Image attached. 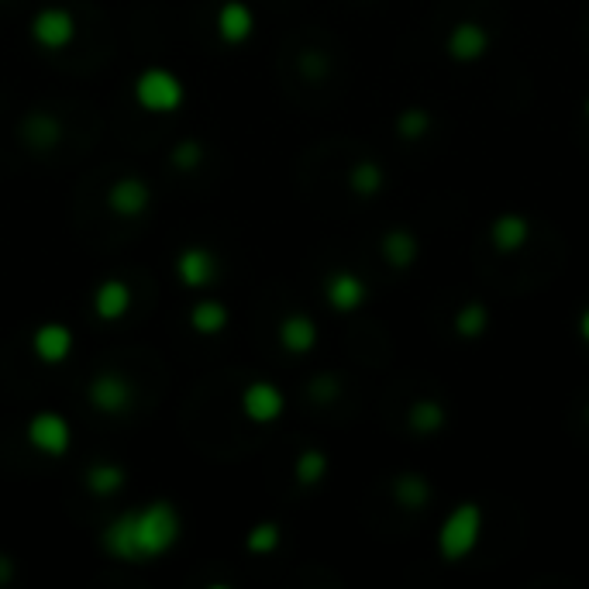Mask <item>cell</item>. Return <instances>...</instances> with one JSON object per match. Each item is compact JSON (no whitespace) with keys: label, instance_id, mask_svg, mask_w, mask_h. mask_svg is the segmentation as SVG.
I'll use <instances>...</instances> for the list:
<instances>
[{"label":"cell","instance_id":"31","mask_svg":"<svg viewBox=\"0 0 589 589\" xmlns=\"http://www.w3.org/2000/svg\"><path fill=\"white\" fill-rule=\"evenodd\" d=\"M576 331H579V338L589 345V304L583 307V314H579V324H576Z\"/></svg>","mask_w":589,"mask_h":589},{"label":"cell","instance_id":"30","mask_svg":"<svg viewBox=\"0 0 589 589\" xmlns=\"http://www.w3.org/2000/svg\"><path fill=\"white\" fill-rule=\"evenodd\" d=\"M338 379L335 376H317L314 383H310V400L314 403H331L338 397Z\"/></svg>","mask_w":589,"mask_h":589},{"label":"cell","instance_id":"3","mask_svg":"<svg viewBox=\"0 0 589 589\" xmlns=\"http://www.w3.org/2000/svg\"><path fill=\"white\" fill-rule=\"evenodd\" d=\"M135 104L149 114H173L186 104V83L173 69L166 66H149L135 76Z\"/></svg>","mask_w":589,"mask_h":589},{"label":"cell","instance_id":"13","mask_svg":"<svg viewBox=\"0 0 589 589\" xmlns=\"http://www.w3.org/2000/svg\"><path fill=\"white\" fill-rule=\"evenodd\" d=\"M73 348H76V335H73V328L62 321H45L31 331V352H35V359L45 362V366H62V362L73 355Z\"/></svg>","mask_w":589,"mask_h":589},{"label":"cell","instance_id":"12","mask_svg":"<svg viewBox=\"0 0 589 589\" xmlns=\"http://www.w3.org/2000/svg\"><path fill=\"white\" fill-rule=\"evenodd\" d=\"M531 235H534V224H531V217L521 211H500L490 221V228H486V242L500 255L521 252V248L531 242Z\"/></svg>","mask_w":589,"mask_h":589},{"label":"cell","instance_id":"1","mask_svg":"<svg viewBox=\"0 0 589 589\" xmlns=\"http://www.w3.org/2000/svg\"><path fill=\"white\" fill-rule=\"evenodd\" d=\"M183 538V514L176 503L169 500H149L145 507L124 510L114 517L100 534V545L107 555L121 558V562H155V558L169 555Z\"/></svg>","mask_w":589,"mask_h":589},{"label":"cell","instance_id":"6","mask_svg":"<svg viewBox=\"0 0 589 589\" xmlns=\"http://www.w3.org/2000/svg\"><path fill=\"white\" fill-rule=\"evenodd\" d=\"M493 45V31L476 18H462L445 31V56L459 66H476Z\"/></svg>","mask_w":589,"mask_h":589},{"label":"cell","instance_id":"25","mask_svg":"<svg viewBox=\"0 0 589 589\" xmlns=\"http://www.w3.org/2000/svg\"><path fill=\"white\" fill-rule=\"evenodd\" d=\"M328 452H321V448H304V452L293 459V479H297V486H304V490H314V486H321L324 479H328Z\"/></svg>","mask_w":589,"mask_h":589},{"label":"cell","instance_id":"16","mask_svg":"<svg viewBox=\"0 0 589 589\" xmlns=\"http://www.w3.org/2000/svg\"><path fill=\"white\" fill-rule=\"evenodd\" d=\"M276 338L286 355H310L321 341V328L310 314H286L276 328Z\"/></svg>","mask_w":589,"mask_h":589},{"label":"cell","instance_id":"7","mask_svg":"<svg viewBox=\"0 0 589 589\" xmlns=\"http://www.w3.org/2000/svg\"><path fill=\"white\" fill-rule=\"evenodd\" d=\"M87 400L97 414L121 417L135 407V386H131V379L121 376V372H100V376L90 379Z\"/></svg>","mask_w":589,"mask_h":589},{"label":"cell","instance_id":"11","mask_svg":"<svg viewBox=\"0 0 589 589\" xmlns=\"http://www.w3.org/2000/svg\"><path fill=\"white\" fill-rule=\"evenodd\" d=\"M152 207V186L142 180V176H121L107 186V211L114 217H142Z\"/></svg>","mask_w":589,"mask_h":589},{"label":"cell","instance_id":"22","mask_svg":"<svg viewBox=\"0 0 589 589\" xmlns=\"http://www.w3.org/2000/svg\"><path fill=\"white\" fill-rule=\"evenodd\" d=\"M21 138H25L35 152H49V149H56L59 145L62 124H59V118H52V114L31 111L28 118L21 121Z\"/></svg>","mask_w":589,"mask_h":589},{"label":"cell","instance_id":"8","mask_svg":"<svg viewBox=\"0 0 589 589\" xmlns=\"http://www.w3.org/2000/svg\"><path fill=\"white\" fill-rule=\"evenodd\" d=\"M176 279L186 290H211L221 279V262L207 245H186L176 255Z\"/></svg>","mask_w":589,"mask_h":589},{"label":"cell","instance_id":"32","mask_svg":"<svg viewBox=\"0 0 589 589\" xmlns=\"http://www.w3.org/2000/svg\"><path fill=\"white\" fill-rule=\"evenodd\" d=\"M7 579H11V558L0 555V583H7Z\"/></svg>","mask_w":589,"mask_h":589},{"label":"cell","instance_id":"18","mask_svg":"<svg viewBox=\"0 0 589 589\" xmlns=\"http://www.w3.org/2000/svg\"><path fill=\"white\" fill-rule=\"evenodd\" d=\"M131 286L124 283V279L118 276H111V279H104V283L93 290V314L100 317V321H121V317H128V310H131Z\"/></svg>","mask_w":589,"mask_h":589},{"label":"cell","instance_id":"21","mask_svg":"<svg viewBox=\"0 0 589 589\" xmlns=\"http://www.w3.org/2000/svg\"><path fill=\"white\" fill-rule=\"evenodd\" d=\"M228 321H231L228 304H221V300H214V297L197 300V304L190 307V314H186V324L204 338L221 335V331L228 328Z\"/></svg>","mask_w":589,"mask_h":589},{"label":"cell","instance_id":"24","mask_svg":"<svg viewBox=\"0 0 589 589\" xmlns=\"http://www.w3.org/2000/svg\"><path fill=\"white\" fill-rule=\"evenodd\" d=\"M83 486H87V493L107 500V496L121 493L124 486H128V472H124L118 462H93L90 469L83 472Z\"/></svg>","mask_w":589,"mask_h":589},{"label":"cell","instance_id":"28","mask_svg":"<svg viewBox=\"0 0 589 589\" xmlns=\"http://www.w3.org/2000/svg\"><path fill=\"white\" fill-rule=\"evenodd\" d=\"M169 162H173L180 173H193V169L204 162V145H200L197 138H183V142H176V149L169 152Z\"/></svg>","mask_w":589,"mask_h":589},{"label":"cell","instance_id":"9","mask_svg":"<svg viewBox=\"0 0 589 589\" xmlns=\"http://www.w3.org/2000/svg\"><path fill=\"white\" fill-rule=\"evenodd\" d=\"M238 407L252 424H273L286 410V393L279 390L273 379H252L238 397Z\"/></svg>","mask_w":589,"mask_h":589},{"label":"cell","instance_id":"17","mask_svg":"<svg viewBox=\"0 0 589 589\" xmlns=\"http://www.w3.org/2000/svg\"><path fill=\"white\" fill-rule=\"evenodd\" d=\"M448 421H452L448 407L434 397H417L407 407V431L417 434V438H434V434L448 428Z\"/></svg>","mask_w":589,"mask_h":589},{"label":"cell","instance_id":"23","mask_svg":"<svg viewBox=\"0 0 589 589\" xmlns=\"http://www.w3.org/2000/svg\"><path fill=\"white\" fill-rule=\"evenodd\" d=\"M490 317H493L490 304H483V300H465L452 317V331L462 341H479L490 331Z\"/></svg>","mask_w":589,"mask_h":589},{"label":"cell","instance_id":"20","mask_svg":"<svg viewBox=\"0 0 589 589\" xmlns=\"http://www.w3.org/2000/svg\"><path fill=\"white\" fill-rule=\"evenodd\" d=\"M345 186L355 193V197L369 200V197H379L386 186V169L379 166L376 159H355L352 166H348L345 173Z\"/></svg>","mask_w":589,"mask_h":589},{"label":"cell","instance_id":"15","mask_svg":"<svg viewBox=\"0 0 589 589\" xmlns=\"http://www.w3.org/2000/svg\"><path fill=\"white\" fill-rule=\"evenodd\" d=\"M214 28H217V38H221L224 45H245L255 31L252 7H248L245 0H224V4L217 7Z\"/></svg>","mask_w":589,"mask_h":589},{"label":"cell","instance_id":"19","mask_svg":"<svg viewBox=\"0 0 589 589\" xmlns=\"http://www.w3.org/2000/svg\"><path fill=\"white\" fill-rule=\"evenodd\" d=\"M390 493L407 514H421L434 496L431 483L421 476V472H397V476L390 479Z\"/></svg>","mask_w":589,"mask_h":589},{"label":"cell","instance_id":"33","mask_svg":"<svg viewBox=\"0 0 589 589\" xmlns=\"http://www.w3.org/2000/svg\"><path fill=\"white\" fill-rule=\"evenodd\" d=\"M583 114H586V121H589V93H586V100H583Z\"/></svg>","mask_w":589,"mask_h":589},{"label":"cell","instance_id":"27","mask_svg":"<svg viewBox=\"0 0 589 589\" xmlns=\"http://www.w3.org/2000/svg\"><path fill=\"white\" fill-rule=\"evenodd\" d=\"M283 545V527L276 521H259L255 527H248L245 534V552L252 555H273Z\"/></svg>","mask_w":589,"mask_h":589},{"label":"cell","instance_id":"10","mask_svg":"<svg viewBox=\"0 0 589 589\" xmlns=\"http://www.w3.org/2000/svg\"><path fill=\"white\" fill-rule=\"evenodd\" d=\"M369 300V286L366 279L352 269H335V273L324 276V304L335 314H355L359 307H366Z\"/></svg>","mask_w":589,"mask_h":589},{"label":"cell","instance_id":"5","mask_svg":"<svg viewBox=\"0 0 589 589\" xmlns=\"http://www.w3.org/2000/svg\"><path fill=\"white\" fill-rule=\"evenodd\" d=\"M76 31H80V21H76V14L69 11V7H38L35 14H31L28 21V35L31 42L38 45V49L45 52H62L69 49V45L76 42Z\"/></svg>","mask_w":589,"mask_h":589},{"label":"cell","instance_id":"29","mask_svg":"<svg viewBox=\"0 0 589 589\" xmlns=\"http://www.w3.org/2000/svg\"><path fill=\"white\" fill-rule=\"evenodd\" d=\"M328 69H331V62H328L324 52L307 49L304 56H300V73H304L307 80H324V76H328Z\"/></svg>","mask_w":589,"mask_h":589},{"label":"cell","instance_id":"26","mask_svg":"<svg viewBox=\"0 0 589 589\" xmlns=\"http://www.w3.org/2000/svg\"><path fill=\"white\" fill-rule=\"evenodd\" d=\"M431 128H434V114L421 104L403 107L397 118H393V131H397V138H403V142H421V138H428Z\"/></svg>","mask_w":589,"mask_h":589},{"label":"cell","instance_id":"4","mask_svg":"<svg viewBox=\"0 0 589 589\" xmlns=\"http://www.w3.org/2000/svg\"><path fill=\"white\" fill-rule=\"evenodd\" d=\"M25 438L45 459H62L73 448V424L59 410H35L25 424Z\"/></svg>","mask_w":589,"mask_h":589},{"label":"cell","instance_id":"14","mask_svg":"<svg viewBox=\"0 0 589 589\" xmlns=\"http://www.w3.org/2000/svg\"><path fill=\"white\" fill-rule=\"evenodd\" d=\"M379 255H383V262L393 273H407V269H414L417 259H421V238L410 228L397 224V228L383 231V238H379Z\"/></svg>","mask_w":589,"mask_h":589},{"label":"cell","instance_id":"2","mask_svg":"<svg viewBox=\"0 0 589 589\" xmlns=\"http://www.w3.org/2000/svg\"><path fill=\"white\" fill-rule=\"evenodd\" d=\"M483 507L476 500H462L455 510H448L445 521L438 527V555L445 562H462L476 552L479 538H483Z\"/></svg>","mask_w":589,"mask_h":589}]
</instances>
